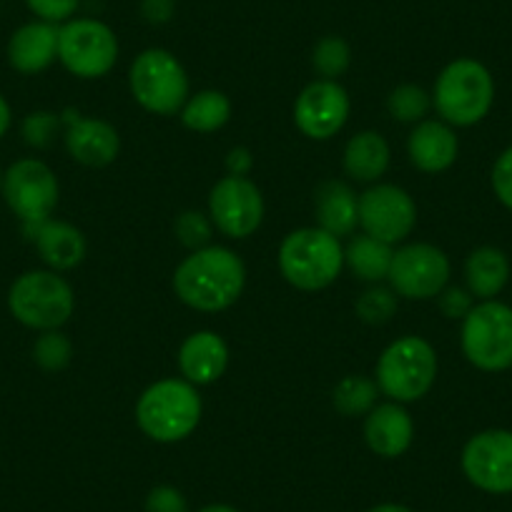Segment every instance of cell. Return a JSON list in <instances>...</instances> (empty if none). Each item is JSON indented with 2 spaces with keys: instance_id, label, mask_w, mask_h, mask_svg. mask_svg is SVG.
<instances>
[{
  "instance_id": "cell-1",
  "label": "cell",
  "mask_w": 512,
  "mask_h": 512,
  "mask_svg": "<svg viewBox=\"0 0 512 512\" xmlns=\"http://www.w3.org/2000/svg\"><path fill=\"white\" fill-rule=\"evenodd\" d=\"M244 262L226 246H204L186 256L174 272V292L196 312H224L241 297Z\"/></svg>"
},
{
  "instance_id": "cell-2",
  "label": "cell",
  "mask_w": 512,
  "mask_h": 512,
  "mask_svg": "<svg viewBox=\"0 0 512 512\" xmlns=\"http://www.w3.org/2000/svg\"><path fill=\"white\" fill-rule=\"evenodd\" d=\"M201 397L186 379H159L136 402V422L154 442H181L199 427Z\"/></svg>"
},
{
  "instance_id": "cell-3",
  "label": "cell",
  "mask_w": 512,
  "mask_h": 512,
  "mask_svg": "<svg viewBox=\"0 0 512 512\" xmlns=\"http://www.w3.org/2000/svg\"><path fill=\"white\" fill-rule=\"evenodd\" d=\"M344 267V249L337 236L319 226L297 229L279 246V272L302 292H319L337 282Z\"/></svg>"
},
{
  "instance_id": "cell-4",
  "label": "cell",
  "mask_w": 512,
  "mask_h": 512,
  "mask_svg": "<svg viewBox=\"0 0 512 512\" xmlns=\"http://www.w3.org/2000/svg\"><path fill=\"white\" fill-rule=\"evenodd\" d=\"M495 101V83L490 71L475 58H457L437 76L435 103L442 121L450 126H475L490 113Z\"/></svg>"
},
{
  "instance_id": "cell-5",
  "label": "cell",
  "mask_w": 512,
  "mask_h": 512,
  "mask_svg": "<svg viewBox=\"0 0 512 512\" xmlns=\"http://www.w3.org/2000/svg\"><path fill=\"white\" fill-rule=\"evenodd\" d=\"M437 379V354L427 339L407 334L395 339L377 359V387L392 402H417Z\"/></svg>"
},
{
  "instance_id": "cell-6",
  "label": "cell",
  "mask_w": 512,
  "mask_h": 512,
  "mask_svg": "<svg viewBox=\"0 0 512 512\" xmlns=\"http://www.w3.org/2000/svg\"><path fill=\"white\" fill-rule=\"evenodd\" d=\"M8 309L23 327L51 332L61 329L76 309V294L58 272H26L8 292Z\"/></svg>"
},
{
  "instance_id": "cell-7",
  "label": "cell",
  "mask_w": 512,
  "mask_h": 512,
  "mask_svg": "<svg viewBox=\"0 0 512 512\" xmlns=\"http://www.w3.org/2000/svg\"><path fill=\"white\" fill-rule=\"evenodd\" d=\"M128 86L136 103L156 116L181 113L189 101V76L174 53L164 48H149L136 56L128 71Z\"/></svg>"
},
{
  "instance_id": "cell-8",
  "label": "cell",
  "mask_w": 512,
  "mask_h": 512,
  "mask_svg": "<svg viewBox=\"0 0 512 512\" xmlns=\"http://www.w3.org/2000/svg\"><path fill=\"white\" fill-rule=\"evenodd\" d=\"M462 352L482 372H505L512 367V307L487 299L475 304L462 319Z\"/></svg>"
},
{
  "instance_id": "cell-9",
  "label": "cell",
  "mask_w": 512,
  "mask_h": 512,
  "mask_svg": "<svg viewBox=\"0 0 512 512\" xmlns=\"http://www.w3.org/2000/svg\"><path fill=\"white\" fill-rule=\"evenodd\" d=\"M58 61L76 78H103L118 61L116 33L93 18H76L58 28Z\"/></svg>"
},
{
  "instance_id": "cell-10",
  "label": "cell",
  "mask_w": 512,
  "mask_h": 512,
  "mask_svg": "<svg viewBox=\"0 0 512 512\" xmlns=\"http://www.w3.org/2000/svg\"><path fill=\"white\" fill-rule=\"evenodd\" d=\"M450 259L432 244H407L395 251L387 274L390 289L405 299H432L450 282Z\"/></svg>"
},
{
  "instance_id": "cell-11",
  "label": "cell",
  "mask_w": 512,
  "mask_h": 512,
  "mask_svg": "<svg viewBox=\"0 0 512 512\" xmlns=\"http://www.w3.org/2000/svg\"><path fill=\"white\" fill-rule=\"evenodd\" d=\"M0 194L23 224H38L51 219L58 206V179L43 161L21 159L3 174Z\"/></svg>"
},
{
  "instance_id": "cell-12",
  "label": "cell",
  "mask_w": 512,
  "mask_h": 512,
  "mask_svg": "<svg viewBox=\"0 0 512 512\" xmlns=\"http://www.w3.org/2000/svg\"><path fill=\"white\" fill-rule=\"evenodd\" d=\"M417 224V206L405 189L377 184L359 196V226L364 234L384 244H400Z\"/></svg>"
},
{
  "instance_id": "cell-13",
  "label": "cell",
  "mask_w": 512,
  "mask_h": 512,
  "mask_svg": "<svg viewBox=\"0 0 512 512\" xmlns=\"http://www.w3.org/2000/svg\"><path fill=\"white\" fill-rule=\"evenodd\" d=\"M209 219L221 234L246 239L264 221V196L246 176H224L209 194Z\"/></svg>"
},
{
  "instance_id": "cell-14",
  "label": "cell",
  "mask_w": 512,
  "mask_h": 512,
  "mask_svg": "<svg viewBox=\"0 0 512 512\" xmlns=\"http://www.w3.org/2000/svg\"><path fill=\"white\" fill-rule=\"evenodd\" d=\"M462 472L472 485L492 495L512 492V432L485 430L470 437L462 450Z\"/></svg>"
},
{
  "instance_id": "cell-15",
  "label": "cell",
  "mask_w": 512,
  "mask_h": 512,
  "mask_svg": "<svg viewBox=\"0 0 512 512\" xmlns=\"http://www.w3.org/2000/svg\"><path fill=\"white\" fill-rule=\"evenodd\" d=\"M349 118V96L337 81L309 83L294 103V123L307 139L327 141L342 131Z\"/></svg>"
},
{
  "instance_id": "cell-16",
  "label": "cell",
  "mask_w": 512,
  "mask_h": 512,
  "mask_svg": "<svg viewBox=\"0 0 512 512\" xmlns=\"http://www.w3.org/2000/svg\"><path fill=\"white\" fill-rule=\"evenodd\" d=\"M61 121H66V149L73 161L93 169L116 161L121 136L111 123L101 118H81L78 111H66Z\"/></svg>"
},
{
  "instance_id": "cell-17",
  "label": "cell",
  "mask_w": 512,
  "mask_h": 512,
  "mask_svg": "<svg viewBox=\"0 0 512 512\" xmlns=\"http://www.w3.org/2000/svg\"><path fill=\"white\" fill-rule=\"evenodd\" d=\"M415 437V422L400 402L377 405L364 420V440L369 450L379 457L395 460L405 455Z\"/></svg>"
},
{
  "instance_id": "cell-18",
  "label": "cell",
  "mask_w": 512,
  "mask_h": 512,
  "mask_svg": "<svg viewBox=\"0 0 512 512\" xmlns=\"http://www.w3.org/2000/svg\"><path fill=\"white\" fill-rule=\"evenodd\" d=\"M26 234L53 272H68L86 259V239L81 229L66 221L46 219L26 224Z\"/></svg>"
},
{
  "instance_id": "cell-19",
  "label": "cell",
  "mask_w": 512,
  "mask_h": 512,
  "mask_svg": "<svg viewBox=\"0 0 512 512\" xmlns=\"http://www.w3.org/2000/svg\"><path fill=\"white\" fill-rule=\"evenodd\" d=\"M407 154L412 166L425 174H442L450 169L460 154V141L450 123L445 121H420L407 141Z\"/></svg>"
},
{
  "instance_id": "cell-20",
  "label": "cell",
  "mask_w": 512,
  "mask_h": 512,
  "mask_svg": "<svg viewBox=\"0 0 512 512\" xmlns=\"http://www.w3.org/2000/svg\"><path fill=\"white\" fill-rule=\"evenodd\" d=\"M58 58V26L33 21L18 28L8 43V61L18 73L36 76Z\"/></svg>"
},
{
  "instance_id": "cell-21",
  "label": "cell",
  "mask_w": 512,
  "mask_h": 512,
  "mask_svg": "<svg viewBox=\"0 0 512 512\" xmlns=\"http://www.w3.org/2000/svg\"><path fill=\"white\" fill-rule=\"evenodd\" d=\"M229 367V347L216 332H194L179 347V369L186 382L211 384Z\"/></svg>"
},
{
  "instance_id": "cell-22",
  "label": "cell",
  "mask_w": 512,
  "mask_h": 512,
  "mask_svg": "<svg viewBox=\"0 0 512 512\" xmlns=\"http://www.w3.org/2000/svg\"><path fill=\"white\" fill-rule=\"evenodd\" d=\"M319 229L332 236L354 234L359 224V199L344 181H324L314 194Z\"/></svg>"
},
{
  "instance_id": "cell-23",
  "label": "cell",
  "mask_w": 512,
  "mask_h": 512,
  "mask_svg": "<svg viewBox=\"0 0 512 512\" xmlns=\"http://www.w3.org/2000/svg\"><path fill=\"white\" fill-rule=\"evenodd\" d=\"M465 279L467 292L472 297L482 299V302L497 297L510 279V262H507L505 251L495 249V246H480L472 251L465 262Z\"/></svg>"
},
{
  "instance_id": "cell-24",
  "label": "cell",
  "mask_w": 512,
  "mask_h": 512,
  "mask_svg": "<svg viewBox=\"0 0 512 512\" xmlns=\"http://www.w3.org/2000/svg\"><path fill=\"white\" fill-rule=\"evenodd\" d=\"M387 166H390V146L377 131H362L344 146V171L354 181L372 184L382 179Z\"/></svg>"
},
{
  "instance_id": "cell-25",
  "label": "cell",
  "mask_w": 512,
  "mask_h": 512,
  "mask_svg": "<svg viewBox=\"0 0 512 512\" xmlns=\"http://www.w3.org/2000/svg\"><path fill=\"white\" fill-rule=\"evenodd\" d=\"M392 256H395V249L390 244L362 234L354 236L347 249H344V264L362 282H382L390 274Z\"/></svg>"
},
{
  "instance_id": "cell-26",
  "label": "cell",
  "mask_w": 512,
  "mask_h": 512,
  "mask_svg": "<svg viewBox=\"0 0 512 512\" xmlns=\"http://www.w3.org/2000/svg\"><path fill=\"white\" fill-rule=\"evenodd\" d=\"M231 118V101L221 91H199L181 108V123L196 134H211Z\"/></svg>"
},
{
  "instance_id": "cell-27",
  "label": "cell",
  "mask_w": 512,
  "mask_h": 512,
  "mask_svg": "<svg viewBox=\"0 0 512 512\" xmlns=\"http://www.w3.org/2000/svg\"><path fill=\"white\" fill-rule=\"evenodd\" d=\"M377 392L379 387L374 379L362 377V374H349L334 387L332 402L344 417L369 415L377 407Z\"/></svg>"
},
{
  "instance_id": "cell-28",
  "label": "cell",
  "mask_w": 512,
  "mask_h": 512,
  "mask_svg": "<svg viewBox=\"0 0 512 512\" xmlns=\"http://www.w3.org/2000/svg\"><path fill=\"white\" fill-rule=\"evenodd\" d=\"M430 106H432L430 93H427L425 88L415 86V83L397 86L395 91L387 96V111H390V116L400 123L425 121Z\"/></svg>"
},
{
  "instance_id": "cell-29",
  "label": "cell",
  "mask_w": 512,
  "mask_h": 512,
  "mask_svg": "<svg viewBox=\"0 0 512 512\" xmlns=\"http://www.w3.org/2000/svg\"><path fill=\"white\" fill-rule=\"evenodd\" d=\"M314 71L319 73L327 81H337L339 76H344L352 63V51H349V43L339 36H327L314 46L312 53Z\"/></svg>"
},
{
  "instance_id": "cell-30",
  "label": "cell",
  "mask_w": 512,
  "mask_h": 512,
  "mask_svg": "<svg viewBox=\"0 0 512 512\" xmlns=\"http://www.w3.org/2000/svg\"><path fill=\"white\" fill-rule=\"evenodd\" d=\"M73 357V344L66 334H61L58 329H51V332H43L41 337L33 344V359L41 369L46 372H61L71 364Z\"/></svg>"
},
{
  "instance_id": "cell-31",
  "label": "cell",
  "mask_w": 512,
  "mask_h": 512,
  "mask_svg": "<svg viewBox=\"0 0 512 512\" xmlns=\"http://www.w3.org/2000/svg\"><path fill=\"white\" fill-rule=\"evenodd\" d=\"M397 312V294L392 289L372 287L359 297L357 314L367 324H384L390 322Z\"/></svg>"
},
{
  "instance_id": "cell-32",
  "label": "cell",
  "mask_w": 512,
  "mask_h": 512,
  "mask_svg": "<svg viewBox=\"0 0 512 512\" xmlns=\"http://www.w3.org/2000/svg\"><path fill=\"white\" fill-rule=\"evenodd\" d=\"M174 231H176V239H179L186 249L196 251L209 246L211 231H214V221H211L206 214H201V211H184V214L176 219Z\"/></svg>"
},
{
  "instance_id": "cell-33",
  "label": "cell",
  "mask_w": 512,
  "mask_h": 512,
  "mask_svg": "<svg viewBox=\"0 0 512 512\" xmlns=\"http://www.w3.org/2000/svg\"><path fill=\"white\" fill-rule=\"evenodd\" d=\"M58 128H61V116H56V113L51 111H38L26 116L21 131L28 146L46 149V146H51V141L56 139Z\"/></svg>"
},
{
  "instance_id": "cell-34",
  "label": "cell",
  "mask_w": 512,
  "mask_h": 512,
  "mask_svg": "<svg viewBox=\"0 0 512 512\" xmlns=\"http://www.w3.org/2000/svg\"><path fill=\"white\" fill-rule=\"evenodd\" d=\"M492 191L500 204L512 211V146L502 151L492 166Z\"/></svg>"
},
{
  "instance_id": "cell-35",
  "label": "cell",
  "mask_w": 512,
  "mask_h": 512,
  "mask_svg": "<svg viewBox=\"0 0 512 512\" xmlns=\"http://www.w3.org/2000/svg\"><path fill=\"white\" fill-rule=\"evenodd\" d=\"M26 3L46 23H68V18L81 6V0H26Z\"/></svg>"
},
{
  "instance_id": "cell-36",
  "label": "cell",
  "mask_w": 512,
  "mask_h": 512,
  "mask_svg": "<svg viewBox=\"0 0 512 512\" xmlns=\"http://www.w3.org/2000/svg\"><path fill=\"white\" fill-rule=\"evenodd\" d=\"M437 297H440V309L447 319H465L470 309L475 307L472 294L460 287H445Z\"/></svg>"
},
{
  "instance_id": "cell-37",
  "label": "cell",
  "mask_w": 512,
  "mask_h": 512,
  "mask_svg": "<svg viewBox=\"0 0 512 512\" xmlns=\"http://www.w3.org/2000/svg\"><path fill=\"white\" fill-rule=\"evenodd\" d=\"M186 510H189V507H186L184 495L171 485L154 487V490L149 492V497H146V512H186Z\"/></svg>"
},
{
  "instance_id": "cell-38",
  "label": "cell",
  "mask_w": 512,
  "mask_h": 512,
  "mask_svg": "<svg viewBox=\"0 0 512 512\" xmlns=\"http://www.w3.org/2000/svg\"><path fill=\"white\" fill-rule=\"evenodd\" d=\"M176 3L174 0H141V16L151 23V26H164L174 18Z\"/></svg>"
},
{
  "instance_id": "cell-39",
  "label": "cell",
  "mask_w": 512,
  "mask_h": 512,
  "mask_svg": "<svg viewBox=\"0 0 512 512\" xmlns=\"http://www.w3.org/2000/svg\"><path fill=\"white\" fill-rule=\"evenodd\" d=\"M226 169H229V176H246L254 169V156L246 146H236L226 156Z\"/></svg>"
},
{
  "instance_id": "cell-40",
  "label": "cell",
  "mask_w": 512,
  "mask_h": 512,
  "mask_svg": "<svg viewBox=\"0 0 512 512\" xmlns=\"http://www.w3.org/2000/svg\"><path fill=\"white\" fill-rule=\"evenodd\" d=\"M11 106L3 96H0V139L8 134V128H11Z\"/></svg>"
},
{
  "instance_id": "cell-41",
  "label": "cell",
  "mask_w": 512,
  "mask_h": 512,
  "mask_svg": "<svg viewBox=\"0 0 512 512\" xmlns=\"http://www.w3.org/2000/svg\"><path fill=\"white\" fill-rule=\"evenodd\" d=\"M369 512H412V510H410V507H405V505H395V502H384V505L372 507Z\"/></svg>"
},
{
  "instance_id": "cell-42",
  "label": "cell",
  "mask_w": 512,
  "mask_h": 512,
  "mask_svg": "<svg viewBox=\"0 0 512 512\" xmlns=\"http://www.w3.org/2000/svg\"><path fill=\"white\" fill-rule=\"evenodd\" d=\"M199 512H239V510L231 505H206L204 510H199Z\"/></svg>"
},
{
  "instance_id": "cell-43",
  "label": "cell",
  "mask_w": 512,
  "mask_h": 512,
  "mask_svg": "<svg viewBox=\"0 0 512 512\" xmlns=\"http://www.w3.org/2000/svg\"><path fill=\"white\" fill-rule=\"evenodd\" d=\"M0 189H3V171H0Z\"/></svg>"
}]
</instances>
